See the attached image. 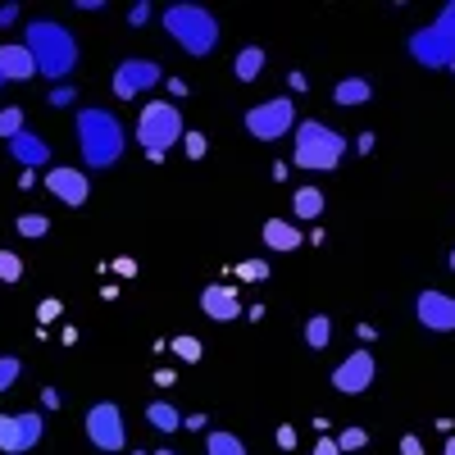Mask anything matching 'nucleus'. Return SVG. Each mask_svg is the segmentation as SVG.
<instances>
[{
  "instance_id": "nucleus-11",
  "label": "nucleus",
  "mask_w": 455,
  "mask_h": 455,
  "mask_svg": "<svg viewBox=\"0 0 455 455\" xmlns=\"http://www.w3.org/2000/svg\"><path fill=\"white\" fill-rule=\"evenodd\" d=\"M373 351H351L347 360H341L337 369H332V392H341V396H364L369 392V383H373Z\"/></svg>"
},
{
  "instance_id": "nucleus-44",
  "label": "nucleus",
  "mask_w": 455,
  "mask_h": 455,
  "mask_svg": "<svg viewBox=\"0 0 455 455\" xmlns=\"http://www.w3.org/2000/svg\"><path fill=\"white\" fill-rule=\"evenodd\" d=\"M442 455H455V437H446V446H442Z\"/></svg>"
},
{
  "instance_id": "nucleus-17",
  "label": "nucleus",
  "mask_w": 455,
  "mask_h": 455,
  "mask_svg": "<svg viewBox=\"0 0 455 455\" xmlns=\"http://www.w3.org/2000/svg\"><path fill=\"white\" fill-rule=\"evenodd\" d=\"M259 237H264V246H274L278 255H291V251L306 246V237H300V228L291 219H269L259 228Z\"/></svg>"
},
{
  "instance_id": "nucleus-6",
  "label": "nucleus",
  "mask_w": 455,
  "mask_h": 455,
  "mask_svg": "<svg viewBox=\"0 0 455 455\" xmlns=\"http://www.w3.org/2000/svg\"><path fill=\"white\" fill-rule=\"evenodd\" d=\"M296 100L291 96H274V100H259L246 109V132L255 141H283L296 132Z\"/></svg>"
},
{
  "instance_id": "nucleus-31",
  "label": "nucleus",
  "mask_w": 455,
  "mask_h": 455,
  "mask_svg": "<svg viewBox=\"0 0 455 455\" xmlns=\"http://www.w3.org/2000/svg\"><path fill=\"white\" fill-rule=\"evenodd\" d=\"M337 442V451L347 455V451H364L369 446V433L364 428H341V437H332Z\"/></svg>"
},
{
  "instance_id": "nucleus-32",
  "label": "nucleus",
  "mask_w": 455,
  "mask_h": 455,
  "mask_svg": "<svg viewBox=\"0 0 455 455\" xmlns=\"http://www.w3.org/2000/svg\"><path fill=\"white\" fill-rule=\"evenodd\" d=\"M182 150H187V160H205L210 137L205 132H182Z\"/></svg>"
},
{
  "instance_id": "nucleus-40",
  "label": "nucleus",
  "mask_w": 455,
  "mask_h": 455,
  "mask_svg": "<svg viewBox=\"0 0 455 455\" xmlns=\"http://www.w3.org/2000/svg\"><path fill=\"white\" fill-rule=\"evenodd\" d=\"M373 146H378V137H373V132H360V137H355V150H360V156H369Z\"/></svg>"
},
{
  "instance_id": "nucleus-23",
  "label": "nucleus",
  "mask_w": 455,
  "mask_h": 455,
  "mask_svg": "<svg viewBox=\"0 0 455 455\" xmlns=\"http://www.w3.org/2000/svg\"><path fill=\"white\" fill-rule=\"evenodd\" d=\"M205 455H246V442L237 433H210L205 437Z\"/></svg>"
},
{
  "instance_id": "nucleus-9",
  "label": "nucleus",
  "mask_w": 455,
  "mask_h": 455,
  "mask_svg": "<svg viewBox=\"0 0 455 455\" xmlns=\"http://www.w3.org/2000/svg\"><path fill=\"white\" fill-rule=\"evenodd\" d=\"M164 78V68L156 60H124L119 68H114V78H109V92L119 96V100H137L141 92H150Z\"/></svg>"
},
{
  "instance_id": "nucleus-48",
  "label": "nucleus",
  "mask_w": 455,
  "mask_h": 455,
  "mask_svg": "<svg viewBox=\"0 0 455 455\" xmlns=\"http://www.w3.org/2000/svg\"><path fill=\"white\" fill-rule=\"evenodd\" d=\"M0 87H5V78H0Z\"/></svg>"
},
{
  "instance_id": "nucleus-37",
  "label": "nucleus",
  "mask_w": 455,
  "mask_h": 455,
  "mask_svg": "<svg viewBox=\"0 0 455 455\" xmlns=\"http://www.w3.org/2000/svg\"><path fill=\"white\" fill-rule=\"evenodd\" d=\"M114 274H119V278H137V259L119 255V259H114Z\"/></svg>"
},
{
  "instance_id": "nucleus-2",
  "label": "nucleus",
  "mask_w": 455,
  "mask_h": 455,
  "mask_svg": "<svg viewBox=\"0 0 455 455\" xmlns=\"http://www.w3.org/2000/svg\"><path fill=\"white\" fill-rule=\"evenodd\" d=\"M124 146H128L124 124L114 119L109 109H78V150H83V160H87L92 173L119 164Z\"/></svg>"
},
{
  "instance_id": "nucleus-46",
  "label": "nucleus",
  "mask_w": 455,
  "mask_h": 455,
  "mask_svg": "<svg viewBox=\"0 0 455 455\" xmlns=\"http://www.w3.org/2000/svg\"><path fill=\"white\" fill-rule=\"evenodd\" d=\"M128 455H146V451H128Z\"/></svg>"
},
{
  "instance_id": "nucleus-25",
  "label": "nucleus",
  "mask_w": 455,
  "mask_h": 455,
  "mask_svg": "<svg viewBox=\"0 0 455 455\" xmlns=\"http://www.w3.org/2000/svg\"><path fill=\"white\" fill-rule=\"evenodd\" d=\"M19 378H23V360H19V355H0V396L14 392Z\"/></svg>"
},
{
  "instance_id": "nucleus-27",
  "label": "nucleus",
  "mask_w": 455,
  "mask_h": 455,
  "mask_svg": "<svg viewBox=\"0 0 455 455\" xmlns=\"http://www.w3.org/2000/svg\"><path fill=\"white\" fill-rule=\"evenodd\" d=\"M0 283H10V287L23 283V259H19V251H0Z\"/></svg>"
},
{
  "instance_id": "nucleus-35",
  "label": "nucleus",
  "mask_w": 455,
  "mask_h": 455,
  "mask_svg": "<svg viewBox=\"0 0 455 455\" xmlns=\"http://www.w3.org/2000/svg\"><path fill=\"white\" fill-rule=\"evenodd\" d=\"M60 315H64V306H60V300H51V296L42 300V306H36V319H42V323H55Z\"/></svg>"
},
{
  "instance_id": "nucleus-30",
  "label": "nucleus",
  "mask_w": 455,
  "mask_h": 455,
  "mask_svg": "<svg viewBox=\"0 0 455 455\" xmlns=\"http://www.w3.org/2000/svg\"><path fill=\"white\" fill-rule=\"evenodd\" d=\"M428 28H433L437 36H446V42L455 46V0H451V5H442V14H437Z\"/></svg>"
},
{
  "instance_id": "nucleus-14",
  "label": "nucleus",
  "mask_w": 455,
  "mask_h": 455,
  "mask_svg": "<svg viewBox=\"0 0 455 455\" xmlns=\"http://www.w3.org/2000/svg\"><path fill=\"white\" fill-rule=\"evenodd\" d=\"M410 55H414V64H424V68H451L455 64V46L446 42V36H437L433 28H419L410 36Z\"/></svg>"
},
{
  "instance_id": "nucleus-16",
  "label": "nucleus",
  "mask_w": 455,
  "mask_h": 455,
  "mask_svg": "<svg viewBox=\"0 0 455 455\" xmlns=\"http://www.w3.org/2000/svg\"><path fill=\"white\" fill-rule=\"evenodd\" d=\"M0 78H5V83H28V78H36V64H32V55L23 51V42H5V46H0Z\"/></svg>"
},
{
  "instance_id": "nucleus-43",
  "label": "nucleus",
  "mask_w": 455,
  "mask_h": 455,
  "mask_svg": "<svg viewBox=\"0 0 455 455\" xmlns=\"http://www.w3.org/2000/svg\"><path fill=\"white\" fill-rule=\"evenodd\" d=\"M310 455H341V451H337V442H332V437H323V442H319Z\"/></svg>"
},
{
  "instance_id": "nucleus-7",
  "label": "nucleus",
  "mask_w": 455,
  "mask_h": 455,
  "mask_svg": "<svg viewBox=\"0 0 455 455\" xmlns=\"http://www.w3.org/2000/svg\"><path fill=\"white\" fill-rule=\"evenodd\" d=\"M83 428H87V442H92L96 451H124V442H128L124 410L114 405V401L92 405V410H87V419H83Z\"/></svg>"
},
{
  "instance_id": "nucleus-3",
  "label": "nucleus",
  "mask_w": 455,
  "mask_h": 455,
  "mask_svg": "<svg viewBox=\"0 0 455 455\" xmlns=\"http://www.w3.org/2000/svg\"><path fill=\"white\" fill-rule=\"evenodd\" d=\"M341 156H347V137H341L337 128H328L319 119L296 124V132H291V164L296 169H306V173H332L341 164Z\"/></svg>"
},
{
  "instance_id": "nucleus-8",
  "label": "nucleus",
  "mask_w": 455,
  "mask_h": 455,
  "mask_svg": "<svg viewBox=\"0 0 455 455\" xmlns=\"http://www.w3.org/2000/svg\"><path fill=\"white\" fill-rule=\"evenodd\" d=\"M42 187H46L60 205H68V210H83V205L92 201V173H87V169H73V164H55V169L42 178Z\"/></svg>"
},
{
  "instance_id": "nucleus-1",
  "label": "nucleus",
  "mask_w": 455,
  "mask_h": 455,
  "mask_svg": "<svg viewBox=\"0 0 455 455\" xmlns=\"http://www.w3.org/2000/svg\"><path fill=\"white\" fill-rule=\"evenodd\" d=\"M23 51L32 55L36 73L51 78L55 87L73 78V68H78V36H73L64 23L55 19H32L23 28Z\"/></svg>"
},
{
  "instance_id": "nucleus-22",
  "label": "nucleus",
  "mask_w": 455,
  "mask_h": 455,
  "mask_svg": "<svg viewBox=\"0 0 455 455\" xmlns=\"http://www.w3.org/2000/svg\"><path fill=\"white\" fill-rule=\"evenodd\" d=\"M169 351H173L182 364H201V355H205V341H201V337H192V332H178V337L169 341Z\"/></svg>"
},
{
  "instance_id": "nucleus-28",
  "label": "nucleus",
  "mask_w": 455,
  "mask_h": 455,
  "mask_svg": "<svg viewBox=\"0 0 455 455\" xmlns=\"http://www.w3.org/2000/svg\"><path fill=\"white\" fill-rule=\"evenodd\" d=\"M14 228H19V237H46L51 219H46V214H32V210H28V214H19V219H14Z\"/></svg>"
},
{
  "instance_id": "nucleus-38",
  "label": "nucleus",
  "mask_w": 455,
  "mask_h": 455,
  "mask_svg": "<svg viewBox=\"0 0 455 455\" xmlns=\"http://www.w3.org/2000/svg\"><path fill=\"white\" fill-rule=\"evenodd\" d=\"M401 455H424V442L414 437V433H405V437H401Z\"/></svg>"
},
{
  "instance_id": "nucleus-4",
  "label": "nucleus",
  "mask_w": 455,
  "mask_h": 455,
  "mask_svg": "<svg viewBox=\"0 0 455 455\" xmlns=\"http://www.w3.org/2000/svg\"><path fill=\"white\" fill-rule=\"evenodd\" d=\"M182 109L173 105V100H146L141 105V114H137V146L146 150V160L150 164H160L169 150L182 141Z\"/></svg>"
},
{
  "instance_id": "nucleus-49",
  "label": "nucleus",
  "mask_w": 455,
  "mask_h": 455,
  "mask_svg": "<svg viewBox=\"0 0 455 455\" xmlns=\"http://www.w3.org/2000/svg\"><path fill=\"white\" fill-rule=\"evenodd\" d=\"M451 73H455V64H451Z\"/></svg>"
},
{
  "instance_id": "nucleus-47",
  "label": "nucleus",
  "mask_w": 455,
  "mask_h": 455,
  "mask_svg": "<svg viewBox=\"0 0 455 455\" xmlns=\"http://www.w3.org/2000/svg\"><path fill=\"white\" fill-rule=\"evenodd\" d=\"M156 455H173V451H156Z\"/></svg>"
},
{
  "instance_id": "nucleus-12",
  "label": "nucleus",
  "mask_w": 455,
  "mask_h": 455,
  "mask_svg": "<svg viewBox=\"0 0 455 455\" xmlns=\"http://www.w3.org/2000/svg\"><path fill=\"white\" fill-rule=\"evenodd\" d=\"M414 319L428 332H455V296L446 291H419L414 300Z\"/></svg>"
},
{
  "instance_id": "nucleus-15",
  "label": "nucleus",
  "mask_w": 455,
  "mask_h": 455,
  "mask_svg": "<svg viewBox=\"0 0 455 455\" xmlns=\"http://www.w3.org/2000/svg\"><path fill=\"white\" fill-rule=\"evenodd\" d=\"M10 146V156L23 164V169H46L51 164V146H46V137H36V132H19V137H10L5 141Z\"/></svg>"
},
{
  "instance_id": "nucleus-13",
  "label": "nucleus",
  "mask_w": 455,
  "mask_h": 455,
  "mask_svg": "<svg viewBox=\"0 0 455 455\" xmlns=\"http://www.w3.org/2000/svg\"><path fill=\"white\" fill-rule=\"evenodd\" d=\"M201 310H205V319H214V323H237V319L246 315L233 283H210V287L201 291Z\"/></svg>"
},
{
  "instance_id": "nucleus-39",
  "label": "nucleus",
  "mask_w": 455,
  "mask_h": 455,
  "mask_svg": "<svg viewBox=\"0 0 455 455\" xmlns=\"http://www.w3.org/2000/svg\"><path fill=\"white\" fill-rule=\"evenodd\" d=\"M19 5H0V28H10V23H19Z\"/></svg>"
},
{
  "instance_id": "nucleus-26",
  "label": "nucleus",
  "mask_w": 455,
  "mask_h": 455,
  "mask_svg": "<svg viewBox=\"0 0 455 455\" xmlns=\"http://www.w3.org/2000/svg\"><path fill=\"white\" fill-rule=\"evenodd\" d=\"M23 128H28V114H23L19 105H5V109H0V137H5V141L19 137Z\"/></svg>"
},
{
  "instance_id": "nucleus-34",
  "label": "nucleus",
  "mask_w": 455,
  "mask_h": 455,
  "mask_svg": "<svg viewBox=\"0 0 455 455\" xmlns=\"http://www.w3.org/2000/svg\"><path fill=\"white\" fill-rule=\"evenodd\" d=\"M150 14H156V10H150V0H137V5L128 10V23H132V28H146Z\"/></svg>"
},
{
  "instance_id": "nucleus-19",
  "label": "nucleus",
  "mask_w": 455,
  "mask_h": 455,
  "mask_svg": "<svg viewBox=\"0 0 455 455\" xmlns=\"http://www.w3.org/2000/svg\"><path fill=\"white\" fill-rule=\"evenodd\" d=\"M323 205H328V196L319 192V187H296V192H291V214L296 219H319L323 214Z\"/></svg>"
},
{
  "instance_id": "nucleus-41",
  "label": "nucleus",
  "mask_w": 455,
  "mask_h": 455,
  "mask_svg": "<svg viewBox=\"0 0 455 455\" xmlns=\"http://www.w3.org/2000/svg\"><path fill=\"white\" fill-rule=\"evenodd\" d=\"M42 405H46V410H60V405H64V396H60L55 387H46V392H42Z\"/></svg>"
},
{
  "instance_id": "nucleus-20",
  "label": "nucleus",
  "mask_w": 455,
  "mask_h": 455,
  "mask_svg": "<svg viewBox=\"0 0 455 455\" xmlns=\"http://www.w3.org/2000/svg\"><path fill=\"white\" fill-rule=\"evenodd\" d=\"M264 64H269V60H264V46H242L237 60H233V78L237 83H255L264 73Z\"/></svg>"
},
{
  "instance_id": "nucleus-18",
  "label": "nucleus",
  "mask_w": 455,
  "mask_h": 455,
  "mask_svg": "<svg viewBox=\"0 0 455 455\" xmlns=\"http://www.w3.org/2000/svg\"><path fill=\"white\" fill-rule=\"evenodd\" d=\"M364 100H373V83L369 78H341L332 87V105H341V109H355Z\"/></svg>"
},
{
  "instance_id": "nucleus-36",
  "label": "nucleus",
  "mask_w": 455,
  "mask_h": 455,
  "mask_svg": "<svg viewBox=\"0 0 455 455\" xmlns=\"http://www.w3.org/2000/svg\"><path fill=\"white\" fill-rule=\"evenodd\" d=\"M274 442H278V451H296V428H291V424L274 428Z\"/></svg>"
},
{
  "instance_id": "nucleus-29",
  "label": "nucleus",
  "mask_w": 455,
  "mask_h": 455,
  "mask_svg": "<svg viewBox=\"0 0 455 455\" xmlns=\"http://www.w3.org/2000/svg\"><path fill=\"white\" fill-rule=\"evenodd\" d=\"M237 283H269V259H242Z\"/></svg>"
},
{
  "instance_id": "nucleus-45",
  "label": "nucleus",
  "mask_w": 455,
  "mask_h": 455,
  "mask_svg": "<svg viewBox=\"0 0 455 455\" xmlns=\"http://www.w3.org/2000/svg\"><path fill=\"white\" fill-rule=\"evenodd\" d=\"M451 269H455V251H451Z\"/></svg>"
},
{
  "instance_id": "nucleus-21",
  "label": "nucleus",
  "mask_w": 455,
  "mask_h": 455,
  "mask_svg": "<svg viewBox=\"0 0 455 455\" xmlns=\"http://www.w3.org/2000/svg\"><path fill=\"white\" fill-rule=\"evenodd\" d=\"M146 424L156 428V433H182V414L169 401H150L146 405Z\"/></svg>"
},
{
  "instance_id": "nucleus-5",
  "label": "nucleus",
  "mask_w": 455,
  "mask_h": 455,
  "mask_svg": "<svg viewBox=\"0 0 455 455\" xmlns=\"http://www.w3.org/2000/svg\"><path fill=\"white\" fill-rule=\"evenodd\" d=\"M164 32L196 60L219 46V19L210 10H201V5H169L164 10Z\"/></svg>"
},
{
  "instance_id": "nucleus-42",
  "label": "nucleus",
  "mask_w": 455,
  "mask_h": 455,
  "mask_svg": "<svg viewBox=\"0 0 455 455\" xmlns=\"http://www.w3.org/2000/svg\"><path fill=\"white\" fill-rule=\"evenodd\" d=\"M210 419H205V414H187V419H182V428H192V433H201Z\"/></svg>"
},
{
  "instance_id": "nucleus-24",
  "label": "nucleus",
  "mask_w": 455,
  "mask_h": 455,
  "mask_svg": "<svg viewBox=\"0 0 455 455\" xmlns=\"http://www.w3.org/2000/svg\"><path fill=\"white\" fill-rule=\"evenodd\" d=\"M306 341L315 351H323L328 341H332V319L328 315H310V323H306Z\"/></svg>"
},
{
  "instance_id": "nucleus-33",
  "label": "nucleus",
  "mask_w": 455,
  "mask_h": 455,
  "mask_svg": "<svg viewBox=\"0 0 455 455\" xmlns=\"http://www.w3.org/2000/svg\"><path fill=\"white\" fill-rule=\"evenodd\" d=\"M73 100H78V92H73L68 83H60V87H51V96H46V105H51V109H68Z\"/></svg>"
},
{
  "instance_id": "nucleus-10",
  "label": "nucleus",
  "mask_w": 455,
  "mask_h": 455,
  "mask_svg": "<svg viewBox=\"0 0 455 455\" xmlns=\"http://www.w3.org/2000/svg\"><path fill=\"white\" fill-rule=\"evenodd\" d=\"M46 424H42V414L36 410H23V414H0V451L5 455H23L32 451L36 442H42Z\"/></svg>"
}]
</instances>
